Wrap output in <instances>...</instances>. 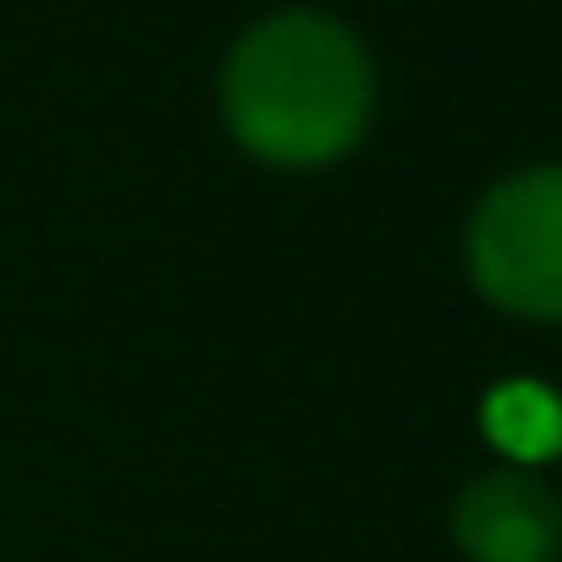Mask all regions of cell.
Instances as JSON below:
<instances>
[{"label": "cell", "instance_id": "2", "mask_svg": "<svg viewBox=\"0 0 562 562\" xmlns=\"http://www.w3.org/2000/svg\"><path fill=\"white\" fill-rule=\"evenodd\" d=\"M474 288L540 326H562V166H529L502 177L469 215Z\"/></svg>", "mask_w": 562, "mask_h": 562}, {"label": "cell", "instance_id": "4", "mask_svg": "<svg viewBox=\"0 0 562 562\" xmlns=\"http://www.w3.org/2000/svg\"><path fill=\"white\" fill-rule=\"evenodd\" d=\"M480 430L518 469L562 458V397L540 381H502L480 403Z\"/></svg>", "mask_w": 562, "mask_h": 562}, {"label": "cell", "instance_id": "1", "mask_svg": "<svg viewBox=\"0 0 562 562\" xmlns=\"http://www.w3.org/2000/svg\"><path fill=\"white\" fill-rule=\"evenodd\" d=\"M232 138L288 171L342 160L375 116V61L326 12H276L254 23L221 72Z\"/></svg>", "mask_w": 562, "mask_h": 562}, {"label": "cell", "instance_id": "3", "mask_svg": "<svg viewBox=\"0 0 562 562\" xmlns=\"http://www.w3.org/2000/svg\"><path fill=\"white\" fill-rule=\"evenodd\" d=\"M452 540L469 562H557L562 496L529 469H491L458 491Z\"/></svg>", "mask_w": 562, "mask_h": 562}]
</instances>
